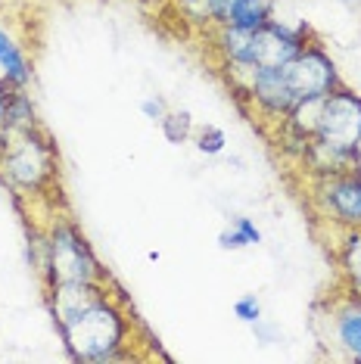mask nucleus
<instances>
[{"label": "nucleus", "instance_id": "6", "mask_svg": "<svg viewBox=\"0 0 361 364\" xmlns=\"http://www.w3.org/2000/svg\"><path fill=\"white\" fill-rule=\"evenodd\" d=\"M318 205L333 225L343 230L361 228V171H340L330 178H318Z\"/></svg>", "mask_w": 361, "mask_h": 364}, {"label": "nucleus", "instance_id": "4", "mask_svg": "<svg viewBox=\"0 0 361 364\" xmlns=\"http://www.w3.org/2000/svg\"><path fill=\"white\" fill-rule=\"evenodd\" d=\"M315 140L343 146V150H361V97L355 90L340 85L324 97Z\"/></svg>", "mask_w": 361, "mask_h": 364}, {"label": "nucleus", "instance_id": "15", "mask_svg": "<svg viewBox=\"0 0 361 364\" xmlns=\"http://www.w3.org/2000/svg\"><path fill=\"white\" fill-rule=\"evenodd\" d=\"M159 128H162V134H166L168 144H187L193 134V115L187 112V109H168L166 112V119L159 122Z\"/></svg>", "mask_w": 361, "mask_h": 364}, {"label": "nucleus", "instance_id": "1", "mask_svg": "<svg viewBox=\"0 0 361 364\" xmlns=\"http://www.w3.org/2000/svg\"><path fill=\"white\" fill-rule=\"evenodd\" d=\"M72 361H90V364H109L128 358L125 346L131 336V324L125 309L112 299L109 293L94 305L81 309L78 314L65 321H56Z\"/></svg>", "mask_w": 361, "mask_h": 364}, {"label": "nucleus", "instance_id": "12", "mask_svg": "<svg viewBox=\"0 0 361 364\" xmlns=\"http://www.w3.org/2000/svg\"><path fill=\"white\" fill-rule=\"evenodd\" d=\"M274 16V0H234L227 26L243 31H259Z\"/></svg>", "mask_w": 361, "mask_h": 364}, {"label": "nucleus", "instance_id": "9", "mask_svg": "<svg viewBox=\"0 0 361 364\" xmlns=\"http://www.w3.org/2000/svg\"><path fill=\"white\" fill-rule=\"evenodd\" d=\"M333 339L349 358H361V296L349 289V296L330 311Z\"/></svg>", "mask_w": 361, "mask_h": 364}, {"label": "nucleus", "instance_id": "11", "mask_svg": "<svg viewBox=\"0 0 361 364\" xmlns=\"http://www.w3.org/2000/svg\"><path fill=\"white\" fill-rule=\"evenodd\" d=\"M340 268L346 274V284L355 296H361V228L343 230L340 243Z\"/></svg>", "mask_w": 361, "mask_h": 364}, {"label": "nucleus", "instance_id": "14", "mask_svg": "<svg viewBox=\"0 0 361 364\" xmlns=\"http://www.w3.org/2000/svg\"><path fill=\"white\" fill-rule=\"evenodd\" d=\"M259 243H262V230L256 228V221L246 218V215H234L231 228H225L218 234V246L225 252L246 250V246H259Z\"/></svg>", "mask_w": 361, "mask_h": 364}, {"label": "nucleus", "instance_id": "21", "mask_svg": "<svg viewBox=\"0 0 361 364\" xmlns=\"http://www.w3.org/2000/svg\"><path fill=\"white\" fill-rule=\"evenodd\" d=\"M358 361H361V358H358Z\"/></svg>", "mask_w": 361, "mask_h": 364}, {"label": "nucleus", "instance_id": "20", "mask_svg": "<svg viewBox=\"0 0 361 364\" xmlns=\"http://www.w3.org/2000/svg\"><path fill=\"white\" fill-rule=\"evenodd\" d=\"M340 4H343V6H349V10H358L361 0H340Z\"/></svg>", "mask_w": 361, "mask_h": 364}, {"label": "nucleus", "instance_id": "13", "mask_svg": "<svg viewBox=\"0 0 361 364\" xmlns=\"http://www.w3.org/2000/svg\"><path fill=\"white\" fill-rule=\"evenodd\" d=\"M28 128H38L35 103H31L26 87H10V97H6V131H28Z\"/></svg>", "mask_w": 361, "mask_h": 364}, {"label": "nucleus", "instance_id": "10", "mask_svg": "<svg viewBox=\"0 0 361 364\" xmlns=\"http://www.w3.org/2000/svg\"><path fill=\"white\" fill-rule=\"evenodd\" d=\"M0 81L10 87H28L31 81V63L22 53V47L13 41L6 28H0Z\"/></svg>", "mask_w": 361, "mask_h": 364}, {"label": "nucleus", "instance_id": "17", "mask_svg": "<svg viewBox=\"0 0 361 364\" xmlns=\"http://www.w3.org/2000/svg\"><path fill=\"white\" fill-rule=\"evenodd\" d=\"M234 314L243 321V324H256V321H262V302H259V296L256 293H246L240 296V299L234 302Z\"/></svg>", "mask_w": 361, "mask_h": 364}, {"label": "nucleus", "instance_id": "16", "mask_svg": "<svg viewBox=\"0 0 361 364\" xmlns=\"http://www.w3.org/2000/svg\"><path fill=\"white\" fill-rule=\"evenodd\" d=\"M225 144H227V134L218 125H206L200 134H196V150L206 153V156H218L225 150Z\"/></svg>", "mask_w": 361, "mask_h": 364}, {"label": "nucleus", "instance_id": "5", "mask_svg": "<svg viewBox=\"0 0 361 364\" xmlns=\"http://www.w3.org/2000/svg\"><path fill=\"white\" fill-rule=\"evenodd\" d=\"M284 75H286V85L293 87V94H296L299 100L327 97L330 90L343 85L336 63L330 60V53H327L318 41H308V44L284 65Z\"/></svg>", "mask_w": 361, "mask_h": 364}, {"label": "nucleus", "instance_id": "7", "mask_svg": "<svg viewBox=\"0 0 361 364\" xmlns=\"http://www.w3.org/2000/svg\"><path fill=\"white\" fill-rule=\"evenodd\" d=\"M308 35L311 31H308L306 22L296 28H290L286 22L271 16L259 31H252V63H256V69H265V65H286L311 41Z\"/></svg>", "mask_w": 361, "mask_h": 364}, {"label": "nucleus", "instance_id": "2", "mask_svg": "<svg viewBox=\"0 0 361 364\" xmlns=\"http://www.w3.org/2000/svg\"><path fill=\"white\" fill-rule=\"evenodd\" d=\"M0 171L22 190H44L56 178V150L50 137L38 128L4 131L0 140Z\"/></svg>", "mask_w": 361, "mask_h": 364}, {"label": "nucleus", "instance_id": "19", "mask_svg": "<svg viewBox=\"0 0 361 364\" xmlns=\"http://www.w3.org/2000/svg\"><path fill=\"white\" fill-rule=\"evenodd\" d=\"M6 97H10V85L0 81V140H4V131H6Z\"/></svg>", "mask_w": 361, "mask_h": 364}, {"label": "nucleus", "instance_id": "8", "mask_svg": "<svg viewBox=\"0 0 361 364\" xmlns=\"http://www.w3.org/2000/svg\"><path fill=\"white\" fill-rule=\"evenodd\" d=\"M246 94H249L252 106L271 122H284L290 109L299 103V97L293 94V87L286 85L284 65H265V69H256L246 85Z\"/></svg>", "mask_w": 361, "mask_h": 364}, {"label": "nucleus", "instance_id": "18", "mask_svg": "<svg viewBox=\"0 0 361 364\" xmlns=\"http://www.w3.org/2000/svg\"><path fill=\"white\" fill-rule=\"evenodd\" d=\"M141 112H144L150 122H156V125H159V122L166 119L168 109H166V100H162L159 94H150V97H144V100H141Z\"/></svg>", "mask_w": 361, "mask_h": 364}, {"label": "nucleus", "instance_id": "3", "mask_svg": "<svg viewBox=\"0 0 361 364\" xmlns=\"http://www.w3.org/2000/svg\"><path fill=\"white\" fill-rule=\"evenodd\" d=\"M41 271L47 277V287L60 280H87V284H103V264L94 255L85 234L65 218H56L44 237V262Z\"/></svg>", "mask_w": 361, "mask_h": 364}]
</instances>
